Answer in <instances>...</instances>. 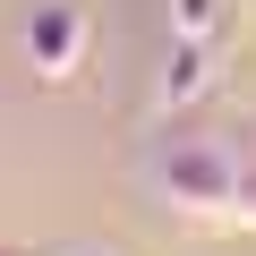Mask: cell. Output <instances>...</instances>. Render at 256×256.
<instances>
[{"label":"cell","mask_w":256,"mask_h":256,"mask_svg":"<svg viewBox=\"0 0 256 256\" xmlns=\"http://www.w3.org/2000/svg\"><path fill=\"white\" fill-rule=\"evenodd\" d=\"M77 34H86V26H77V18H68V9H43V18H34V34H26V43H34V60H43V68H52V77H68V68H77Z\"/></svg>","instance_id":"cell-1"},{"label":"cell","mask_w":256,"mask_h":256,"mask_svg":"<svg viewBox=\"0 0 256 256\" xmlns=\"http://www.w3.org/2000/svg\"><path fill=\"white\" fill-rule=\"evenodd\" d=\"M0 256H9V248H0Z\"/></svg>","instance_id":"cell-2"}]
</instances>
